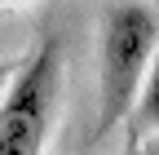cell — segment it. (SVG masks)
I'll return each instance as SVG.
<instances>
[{
  "label": "cell",
  "instance_id": "obj_1",
  "mask_svg": "<svg viewBox=\"0 0 159 155\" xmlns=\"http://www.w3.org/2000/svg\"><path fill=\"white\" fill-rule=\"evenodd\" d=\"M159 45V18L142 0L111 5L102 18V71H97V129L93 142H102L115 124L128 120V111L142 93L146 67Z\"/></svg>",
  "mask_w": 159,
  "mask_h": 155
},
{
  "label": "cell",
  "instance_id": "obj_4",
  "mask_svg": "<svg viewBox=\"0 0 159 155\" xmlns=\"http://www.w3.org/2000/svg\"><path fill=\"white\" fill-rule=\"evenodd\" d=\"M142 155H159V133H150V142L142 146Z\"/></svg>",
  "mask_w": 159,
  "mask_h": 155
},
{
  "label": "cell",
  "instance_id": "obj_2",
  "mask_svg": "<svg viewBox=\"0 0 159 155\" xmlns=\"http://www.w3.org/2000/svg\"><path fill=\"white\" fill-rule=\"evenodd\" d=\"M62 106V45L44 35L0 98V155H44Z\"/></svg>",
  "mask_w": 159,
  "mask_h": 155
},
{
  "label": "cell",
  "instance_id": "obj_3",
  "mask_svg": "<svg viewBox=\"0 0 159 155\" xmlns=\"http://www.w3.org/2000/svg\"><path fill=\"white\" fill-rule=\"evenodd\" d=\"M128 120H133V138L159 133V45H155V58H150V67H146V80H142V93H137Z\"/></svg>",
  "mask_w": 159,
  "mask_h": 155
}]
</instances>
